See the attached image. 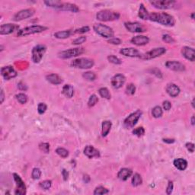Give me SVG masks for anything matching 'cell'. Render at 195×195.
Segmentation results:
<instances>
[{
  "mask_svg": "<svg viewBox=\"0 0 195 195\" xmlns=\"http://www.w3.org/2000/svg\"><path fill=\"white\" fill-rule=\"evenodd\" d=\"M162 40L167 44H173L175 43V40L169 34H164L162 36Z\"/></svg>",
  "mask_w": 195,
  "mask_h": 195,
  "instance_id": "c3c4849f",
  "label": "cell"
},
{
  "mask_svg": "<svg viewBox=\"0 0 195 195\" xmlns=\"http://www.w3.org/2000/svg\"><path fill=\"white\" fill-rule=\"evenodd\" d=\"M98 93H99L100 96H101V98H105V99L109 100L110 99V97H111L109 90H108L107 88H104V87L101 88V89L98 90Z\"/></svg>",
  "mask_w": 195,
  "mask_h": 195,
  "instance_id": "1f68e13d",
  "label": "cell"
},
{
  "mask_svg": "<svg viewBox=\"0 0 195 195\" xmlns=\"http://www.w3.org/2000/svg\"><path fill=\"white\" fill-rule=\"evenodd\" d=\"M191 18L194 19V12H193V13L191 14Z\"/></svg>",
  "mask_w": 195,
  "mask_h": 195,
  "instance_id": "94428289",
  "label": "cell"
},
{
  "mask_svg": "<svg viewBox=\"0 0 195 195\" xmlns=\"http://www.w3.org/2000/svg\"><path fill=\"white\" fill-rule=\"evenodd\" d=\"M166 49L165 47H157V48H154L152 50H149V51L146 52L140 56V58L142 59H145V60H149V59H155L159 57H161L164 54H166Z\"/></svg>",
  "mask_w": 195,
  "mask_h": 195,
  "instance_id": "9c48e42d",
  "label": "cell"
},
{
  "mask_svg": "<svg viewBox=\"0 0 195 195\" xmlns=\"http://www.w3.org/2000/svg\"><path fill=\"white\" fill-rule=\"evenodd\" d=\"M133 175V171L132 169L128 168H123L119 171L117 173V178H118L121 181H125L127 180L130 177H131V175Z\"/></svg>",
  "mask_w": 195,
  "mask_h": 195,
  "instance_id": "cb8c5ba5",
  "label": "cell"
},
{
  "mask_svg": "<svg viewBox=\"0 0 195 195\" xmlns=\"http://www.w3.org/2000/svg\"><path fill=\"white\" fill-rule=\"evenodd\" d=\"M149 20L162 25L172 27L175 24V19L172 15L166 12H152L149 15Z\"/></svg>",
  "mask_w": 195,
  "mask_h": 195,
  "instance_id": "6da1fadb",
  "label": "cell"
},
{
  "mask_svg": "<svg viewBox=\"0 0 195 195\" xmlns=\"http://www.w3.org/2000/svg\"><path fill=\"white\" fill-rule=\"evenodd\" d=\"M194 99H193V101H192V106H193V108H194Z\"/></svg>",
  "mask_w": 195,
  "mask_h": 195,
  "instance_id": "6125c7cd",
  "label": "cell"
},
{
  "mask_svg": "<svg viewBox=\"0 0 195 195\" xmlns=\"http://www.w3.org/2000/svg\"><path fill=\"white\" fill-rule=\"evenodd\" d=\"M62 175H63V180H64V181H67L68 178H69V172L66 171V169H63V171H62Z\"/></svg>",
  "mask_w": 195,
  "mask_h": 195,
  "instance_id": "9f6ffc18",
  "label": "cell"
},
{
  "mask_svg": "<svg viewBox=\"0 0 195 195\" xmlns=\"http://www.w3.org/2000/svg\"><path fill=\"white\" fill-rule=\"evenodd\" d=\"M72 34H73V31L70 30H66V31H57L54 34V37L58 38V39H66V38H69Z\"/></svg>",
  "mask_w": 195,
  "mask_h": 195,
  "instance_id": "f1b7e54d",
  "label": "cell"
},
{
  "mask_svg": "<svg viewBox=\"0 0 195 195\" xmlns=\"http://www.w3.org/2000/svg\"><path fill=\"white\" fill-rule=\"evenodd\" d=\"M14 180H15V184H16V190H15V194L24 195L26 194V186L24 182L21 178V177L16 173L13 174Z\"/></svg>",
  "mask_w": 195,
  "mask_h": 195,
  "instance_id": "4fadbf2b",
  "label": "cell"
},
{
  "mask_svg": "<svg viewBox=\"0 0 195 195\" xmlns=\"http://www.w3.org/2000/svg\"><path fill=\"white\" fill-rule=\"evenodd\" d=\"M182 56L187 60L194 62L195 59V51L194 49L190 47H183L182 48Z\"/></svg>",
  "mask_w": 195,
  "mask_h": 195,
  "instance_id": "ac0fdd59",
  "label": "cell"
},
{
  "mask_svg": "<svg viewBox=\"0 0 195 195\" xmlns=\"http://www.w3.org/2000/svg\"><path fill=\"white\" fill-rule=\"evenodd\" d=\"M90 31L89 27H88V26H84V27L80 28L75 30V31H73V34H84V33L88 32V31Z\"/></svg>",
  "mask_w": 195,
  "mask_h": 195,
  "instance_id": "7dc6e473",
  "label": "cell"
},
{
  "mask_svg": "<svg viewBox=\"0 0 195 195\" xmlns=\"http://www.w3.org/2000/svg\"><path fill=\"white\" fill-rule=\"evenodd\" d=\"M124 26H125L126 29L131 33H141L146 31V28L143 24L137 22H125Z\"/></svg>",
  "mask_w": 195,
  "mask_h": 195,
  "instance_id": "7c38bea8",
  "label": "cell"
},
{
  "mask_svg": "<svg viewBox=\"0 0 195 195\" xmlns=\"http://www.w3.org/2000/svg\"><path fill=\"white\" fill-rule=\"evenodd\" d=\"M120 18V14L110 10H102L98 12L96 15V18L101 22H112V21L118 20Z\"/></svg>",
  "mask_w": 195,
  "mask_h": 195,
  "instance_id": "7a4b0ae2",
  "label": "cell"
},
{
  "mask_svg": "<svg viewBox=\"0 0 195 195\" xmlns=\"http://www.w3.org/2000/svg\"><path fill=\"white\" fill-rule=\"evenodd\" d=\"M39 186H40V188H42L43 190H45V191H47V190H49V189L50 188V187H51L52 182L50 180L43 181V182H40Z\"/></svg>",
  "mask_w": 195,
  "mask_h": 195,
  "instance_id": "74e56055",
  "label": "cell"
},
{
  "mask_svg": "<svg viewBox=\"0 0 195 195\" xmlns=\"http://www.w3.org/2000/svg\"><path fill=\"white\" fill-rule=\"evenodd\" d=\"M132 133L133 135H136V136H137L140 137V136H143L144 133H145V130H144V128L143 127V126H140V127H137V128H136V129L133 130Z\"/></svg>",
  "mask_w": 195,
  "mask_h": 195,
  "instance_id": "f6af8a7d",
  "label": "cell"
},
{
  "mask_svg": "<svg viewBox=\"0 0 195 195\" xmlns=\"http://www.w3.org/2000/svg\"><path fill=\"white\" fill-rule=\"evenodd\" d=\"M18 88L19 90H21V91H27L28 90V86L22 82H19V83L18 84Z\"/></svg>",
  "mask_w": 195,
  "mask_h": 195,
  "instance_id": "11a10c76",
  "label": "cell"
},
{
  "mask_svg": "<svg viewBox=\"0 0 195 195\" xmlns=\"http://www.w3.org/2000/svg\"><path fill=\"white\" fill-rule=\"evenodd\" d=\"M47 109V105L45 103H39L38 105V112L39 115H43L46 112Z\"/></svg>",
  "mask_w": 195,
  "mask_h": 195,
  "instance_id": "7bdbcfd3",
  "label": "cell"
},
{
  "mask_svg": "<svg viewBox=\"0 0 195 195\" xmlns=\"http://www.w3.org/2000/svg\"><path fill=\"white\" fill-rule=\"evenodd\" d=\"M131 183H132V185L133 187H138L140 184H142V183H143V178H142L141 175L138 173L134 174V175H133L132 178Z\"/></svg>",
  "mask_w": 195,
  "mask_h": 195,
  "instance_id": "4dcf8cb0",
  "label": "cell"
},
{
  "mask_svg": "<svg viewBox=\"0 0 195 195\" xmlns=\"http://www.w3.org/2000/svg\"><path fill=\"white\" fill-rule=\"evenodd\" d=\"M82 77H83L85 80H86L87 81H90V82H92V81H95L96 80V75L93 72H90V71H88V72H85V73H84L83 74H82Z\"/></svg>",
  "mask_w": 195,
  "mask_h": 195,
  "instance_id": "e575fe53",
  "label": "cell"
},
{
  "mask_svg": "<svg viewBox=\"0 0 195 195\" xmlns=\"http://www.w3.org/2000/svg\"><path fill=\"white\" fill-rule=\"evenodd\" d=\"M186 148H187V150L189 151L190 152L193 153L194 152V144L192 143H187L185 145Z\"/></svg>",
  "mask_w": 195,
  "mask_h": 195,
  "instance_id": "db71d44e",
  "label": "cell"
},
{
  "mask_svg": "<svg viewBox=\"0 0 195 195\" xmlns=\"http://www.w3.org/2000/svg\"><path fill=\"white\" fill-rule=\"evenodd\" d=\"M166 66L168 69L173 70V71L175 72H183L185 71L186 69L185 66H184L183 63L175 60L167 61L166 63Z\"/></svg>",
  "mask_w": 195,
  "mask_h": 195,
  "instance_id": "2e32d148",
  "label": "cell"
},
{
  "mask_svg": "<svg viewBox=\"0 0 195 195\" xmlns=\"http://www.w3.org/2000/svg\"><path fill=\"white\" fill-rule=\"evenodd\" d=\"M48 28L45 27V26L41 25H31L26 27L24 28H22L19 30L18 31L17 35L18 37H25L28 35H31L34 34H38V33H41L43 31H45L47 30Z\"/></svg>",
  "mask_w": 195,
  "mask_h": 195,
  "instance_id": "3957f363",
  "label": "cell"
},
{
  "mask_svg": "<svg viewBox=\"0 0 195 195\" xmlns=\"http://www.w3.org/2000/svg\"><path fill=\"white\" fill-rule=\"evenodd\" d=\"M31 177L34 180H38L41 177V171H40V168H33L32 172H31Z\"/></svg>",
  "mask_w": 195,
  "mask_h": 195,
  "instance_id": "ab89813d",
  "label": "cell"
},
{
  "mask_svg": "<svg viewBox=\"0 0 195 195\" xmlns=\"http://www.w3.org/2000/svg\"><path fill=\"white\" fill-rule=\"evenodd\" d=\"M62 93L66 98H73V95H74V88H73V85H69V84H66V85H65L63 87Z\"/></svg>",
  "mask_w": 195,
  "mask_h": 195,
  "instance_id": "4316f807",
  "label": "cell"
},
{
  "mask_svg": "<svg viewBox=\"0 0 195 195\" xmlns=\"http://www.w3.org/2000/svg\"><path fill=\"white\" fill-rule=\"evenodd\" d=\"M39 149L40 151L44 153H49L50 152V144L47 143H42L39 145Z\"/></svg>",
  "mask_w": 195,
  "mask_h": 195,
  "instance_id": "ee69618b",
  "label": "cell"
},
{
  "mask_svg": "<svg viewBox=\"0 0 195 195\" xmlns=\"http://www.w3.org/2000/svg\"><path fill=\"white\" fill-rule=\"evenodd\" d=\"M56 9L61 10V11H67V12H78L80 11V8L78 6L75 4H72V3H62L60 2L58 6L56 8Z\"/></svg>",
  "mask_w": 195,
  "mask_h": 195,
  "instance_id": "e0dca14e",
  "label": "cell"
},
{
  "mask_svg": "<svg viewBox=\"0 0 195 195\" xmlns=\"http://www.w3.org/2000/svg\"><path fill=\"white\" fill-rule=\"evenodd\" d=\"M163 142H165V143H168V144H171V143H175V139H163Z\"/></svg>",
  "mask_w": 195,
  "mask_h": 195,
  "instance_id": "6f0895ef",
  "label": "cell"
},
{
  "mask_svg": "<svg viewBox=\"0 0 195 195\" xmlns=\"http://www.w3.org/2000/svg\"><path fill=\"white\" fill-rule=\"evenodd\" d=\"M191 124H192V126H194V124H195L194 115H193V116H192V117H191Z\"/></svg>",
  "mask_w": 195,
  "mask_h": 195,
  "instance_id": "91938a15",
  "label": "cell"
},
{
  "mask_svg": "<svg viewBox=\"0 0 195 195\" xmlns=\"http://www.w3.org/2000/svg\"><path fill=\"white\" fill-rule=\"evenodd\" d=\"M150 3L159 9H170L175 7L176 2L173 0H155L150 1Z\"/></svg>",
  "mask_w": 195,
  "mask_h": 195,
  "instance_id": "30bf717a",
  "label": "cell"
},
{
  "mask_svg": "<svg viewBox=\"0 0 195 195\" xmlns=\"http://www.w3.org/2000/svg\"><path fill=\"white\" fill-rule=\"evenodd\" d=\"M163 111L162 109L160 106H156L152 108V115L155 118H159V117H161L162 116Z\"/></svg>",
  "mask_w": 195,
  "mask_h": 195,
  "instance_id": "d6a6232c",
  "label": "cell"
},
{
  "mask_svg": "<svg viewBox=\"0 0 195 195\" xmlns=\"http://www.w3.org/2000/svg\"><path fill=\"white\" fill-rule=\"evenodd\" d=\"M173 164L175 168H178L180 171H184L187 167V162L185 159H182V158H178V159H175Z\"/></svg>",
  "mask_w": 195,
  "mask_h": 195,
  "instance_id": "d4e9b609",
  "label": "cell"
},
{
  "mask_svg": "<svg viewBox=\"0 0 195 195\" xmlns=\"http://www.w3.org/2000/svg\"><path fill=\"white\" fill-rule=\"evenodd\" d=\"M93 29L98 35L105 38H112L115 35V32L111 28L102 24H95L93 26Z\"/></svg>",
  "mask_w": 195,
  "mask_h": 195,
  "instance_id": "5b68a950",
  "label": "cell"
},
{
  "mask_svg": "<svg viewBox=\"0 0 195 195\" xmlns=\"http://www.w3.org/2000/svg\"><path fill=\"white\" fill-rule=\"evenodd\" d=\"M126 82V77L123 74H116L111 79V85L114 89H121Z\"/></svg>",
  "mask_w": 195,
  "mask_h": 195,
  "instance_id": "9a60e30c",
  "label": "cell"
},
{
  "mask_svg": "<svg viewBox=\"0 0 195 195\" xmlns=\"http://www.w3.org/2000/svg\"><path fill=\"white\" fill-rule=\"evenodd\" d=\"M166 92L172 98H175L180 94V88L175 83H168L166 86Z\"/></svg>",
  "mask_w": 195,
  "mask_h": 195,
  "instance_id": "7402d4cb",
  "label": "cell"
},
{
  "mask_svg": "<svg viewBox=\"0 0 195 195\" xmlns=\"http://www.w3.org/2000/svg\"><path fill=\"white\" fill-rule=\"evenodd\" d=\"M108 42L110 44H114V45H119L122 43V40H121L120 38H110L109 40H108Z\"/></svg>",
  "mask_w": 195,
  "mask_h": 195,
  "instance_id": "f907efd6",
  "label": "cell"
},
{
  "mask_svg": "<svg viewBox=\"0 0 195 195\" xmlns=\"http://www.w3.org/2000/svg\"><path fill=\"white\" fill-rule=\"evenodd\" d=\"M95 62L93 59H89V58H78L73 60L70 63V66L72 67L77 68V69H90L94 66Z\"/></svg>",
  "mask_w": 195,
  "mask_h": 195,
  "instance_id": "277c9868",
  "label": "cell"
},
{
  "mask_svg": "<svg viewBox=\"0 0 195 195\" xmlns=\"http://www.w3.org/2000/svg\"><path fill=\"white\" fill-rule=\"evenodd\" d=\"M131 42L136 46H144L149 43V38L146 36H143V35H138V36L133 37L131 40Z\"/></svg>",
  "mask_w": 195,
  "mask_h": 195,
  "instance_id": "44dd1931",
  "label": "cell"
},
{
  "mask_svg": "<svg viewBox=\"0 0 195 195\" xmlns=\"http://www.w3.org/2000/svg\"><path fill=\"white\" fill-rule=\"evenodd\" d=\"M0 98H1V104L3 103V101H4V99H5V94H4V91H3V89H1V96H0Z\"/></svg>",
  "mask_w": 195,
  "mask_h": 195,
  "instance_id": "680465c9",
  "label": "cell"
},
{
  "mask_svg": "<svg viewBox=\"0 0 195 195\" xmlns=\"http://www.w3.org/2000/svg\"><path fill=\"white\" fill-rule=\"evenodd\" d=\"M120 54L125 57H139L141 56V54L136 49L133 48V47H129V48H123L120 50Z\"/></svg>",
  "mask_w": 195,
  "mask_h": 195,
  "instance_id": "d6986e66",
  "label": "cell"
},
{
  "mask_svg": "<svg viewBox=\"0 0 195 195\" xmlns=\"http://www.w3.org/2000/svg\"><path fill=\"white\" fill-rule=\"evenodd\" d=\"M136 92V86L134 85V84L130 83L126 85V93L129 95H133Z\"/></svg>",
  "mask_w": 195,
  "mask_h": 195,
  "instance_id": "f35d334b",
  "label": "cell"
},
{
  "mask_svg": "<svg viewBox=\"0 0 195 195\" xmlns=\"http://www.w3.org/2000/svg\"><path fill=\"white\" fill-rule=\"evenodd\" d=\"M46 51L47 47L45 45L39 44L33 47L32 50H31V59H32L33 63H40Z\"/></svg>",
  "mask_w": 195,
  "mask_h": 195,
  "instance_id": "8992f818",
  "label": "cell"
},
{
  "mask_svg": "<svg viewBox=\"0 0 195 195\" xmlns=\"http://www.w3.org/2000/svg\"><path fill=\"white\" fill-rule=\"evenodd\" d=\"M56 152H57V155H59L60 157L63 158V159L67 158L69 156V151L67 149L62 148V147H59V148L56 149Z\"/></svg>",
  "mask_w": 195,
  "mask_h": 195,
  "instance_id": "d590c367",
  "label": "cell"
},
{
  "mask_svg": "<svg viewBox=\"0 0 195 195\" xmlns=\"http://www.w3.org/2000/svg\"><path fill=\"white\" fill-rule=\"evenodd\" d=\"M108 59L110 63H113V64H115V65H121V63H122V61H121L118 57H117L116 56H114V55L108 56Z\"/></svg>",
  "mask_w": 195,
  "mask_h": 195,
  "instance_id": "b9f144b4",
  "label": "cell"
},
{
  "mask_svg": "<svg viewBox=\"0 0 195 195\" xmlns=\"http://www.w3.org/2000/svg\"><path fill=\"white\" fill-rule=\"evenodd\" d=\"M98 102V98L97 97V95H92L89 98V101H88V105L89 107H93L96 105Z\"/></svg>",
  "mask_w": 195,
  "mask_h": 195,
  "instance_id": "60d3db41",
  "label": "cell"
},
{
  "mask_svg": "<svg viewBox=\"0 0 195 195\" xmlns=\"http://www.w3.org/2000/svg\"><path fill=\"white\" fill-rule=\"evenodd\" d=\"M86 40H87V38H86V37L85 36L79 37V38H77L76 39H75L74 40H73V44H74V45L82 44L85 43V42L86 41Z\"/></svg>",
  "mask_w": 195,
  "mask_h": 195,
  "instance_id": "bcb514c9",
  "label": "cell"
},
{
  "mask_svg": "<svg viewBox=\"0 0 195 195\" xmlns=\"http://www.w3.org/2000/svg\"><path fill=\"white\" fill-rule=\"evenodd\" d=\"M35 10L34 8H27V9L21 10L18 12L13 16V20L15 22H20V21L27 19L28 18L32 17L34 15Z\"/></svg>",
  "mask_w": 195,
  "mask_h": 195,
  "instance_id": "8fae6325",
  "label": "cell"
},
{
  "mask_svg": "<svg viewBox=\"0 0 195 195\" xmlns=\"http://www.w3.org/2000/svg\"><path fill=\"white\" fill-rule=\"evenodd\" d=\"M1 75L6 80H10L12 79L15 78L18 75V73L16 70L12 66H7L1 69Z\"/></svg>",
  "mask_w": 195,
  "mask_h": 195,
  "instance_id": "5bb4252c",
  "label": "cell"
},
{
  "mask_svg": "<svg viewBox=\"0 0 195 195\" xmlns=\"http://www.w3.org/2000/svg\"><path fill=\"white\" fill-rule=\"evenodd\" d=\"M18 28V26L14 24H4L0 27V34H10Z\"/></svg>",
  "mask_w": 195,
  "mask_h": 195,
  "instance_id": "603a6c76",
  "label": "cell"
},
{
  "mask_svg": "<svg viewBox=\"0 0 195 195\" xmlns=\"http://www.w3.org/2000/svg\"><path fill=\"white\" fill-rule=\"evenodd\" d=\"M142 115H143V112L140 110H137L135 112H133L132 114H131V115L128 116L125 120H124V126H125L126 128H127V129L133 128V126L137 124L138 121L140 120Z\"/></svg>",
  "mask_w": 195,
  "mask_h": 195,
  "instance_id": "52a82bcc",
  "label": "cell"
},
{
  "mask_svg": "<svg viewBox=\"0 0 195 195\" xmlns=\"http://www.w3.org/2000/svg\"><path fill=\"white\" fill-rule=\"evenodd\" d=\"M173 188H174V184L173 182H168V186H167V188H166V193L167 194H171L173 191Z\"/></svg>",
  "mask_w": 195,
  "mask_h": 195,
  "instance_id": "816d5d0a",
  "label": "cell"
},
{
  "mask_svg": "<svg viewBox=\"0 0 195 195\" xmlns=\"http://www.w3.org/2000/svg\"><path fill=\"white\" fill-rule=\"evenodd\" d=\"M46 80L48 81L50 83L53 84V85H59V84H61L63 82L62 79H61L57 74H55V73L47 75L46 76Z\"/></svg>",
  "mask_w": 195,
  "mask_h": 195,
  "instance_id": "484cf974",
  "label": "cell"
},
{
  "mask_svg": "<svg viewBox=\"0 0 195 195\" xmlns=\"http://www.w3.org/2000/svg\"><path fill=\"white\" fill-rule=\"evenodd\" d=\"M149 72H150L152 74L155 75L156 77H158V78L162 79V72L160 71V70H159V69H157V68H154V69H149Z\"/></svg>",
  "mask_w": 195,
  "mask_h": 195,
  "instance_id": "681fc988",
  "label": "cell"
},
{
  "mask_svg": "<svg viewBox=\"0 0 195 195\" xmlns=\"http://www.w3.org/2000/svg\"><path fill=\"white\" fill-rule=\"evenodd\" d=\"M109 193V191L108 189L104 187L103 186H98V187H96L94 191V194L95 195H102V194H106Z\"/></svg>",
  "mask_w": 195,
  "mask_h": 195,
  "instance_id": "8d00e7d4",
  "label": "cell"
},
{
  "mask_svg": "<svg viewBox=\"0 0 195 195\" xmlns=\"http://www.w3.org/2000/svg\"><path fill=\"white\" fill-rule=\"evenodd\" d=\"M149 13L147 11V9L146 8V7L144 6L143 4L140 5V8H139V12H138V16L140 18L143 20H148L149 19Z\"/></svg>",
  "mask_w": 195,
  "mask_h": 195,
  "instance_id": "f546056e",
  "label": "cell"
},
{
  "mask_svg": "<svg viewBox=\"0 0 195 195\" xmlns=\"http://www.w3.org/2000/svg\"><path fill=\"white\" fill-rule=\"evenodd\" d=\"M112 126V123L110 121H105L102 122L101 124V133H102V136L104 137L107 136L108 135V133H110V129H111Z\"/></svg>",
  "mask_w": 195,
  "mask_h": 195,
  "instance_id": "83f0119b",
  "label": "cell"
},
{
  "mask_svg": "<svg viewBox=\"0 0 195 195\" xmlns=\"http://www.w3.org/2000/svg\"><path fill=\"white\" fill-rule=\"evenodd\" d=\"M84 154L89 159L100 157L99 151L95 148L93 146H86L85 148L84 149Z\"/></svg>",
  "mask_w": 195,
  "mask_h": 195,
  "instance_id": "ffe728a7",
  "label": "cell"
},
{
  "mask_svg": "<svg viewBox=\"0 0 195 195\" xmlns=\"http://www.w3.org/2000/svg\"><path fill=\"white\" fill-rule=\"evenodd\" d=\"M162 106H163V108H164V110L168 111V110H169L172 108V103L170 102L169 101H163Z\"/></svg>",
  "mask_w": 195,
  "mask_h": 195,
  "instance_id": "f5cc1de1",
  "label": "cell"
},
{
  "mask_svg": "<svg viewBox=\"0 0 195 195\" xmlns=\"http://www.w3.org/2000/svg\"><path fill=\"white\" fill-rule=\"evenodd\" d=\"M85 52L83 47H76V48L69 49V50H63L58 54V57L61 59H70V58L78 57Z\"/></svg>",
  "mask_w": 195,
  "mask_h": 195,
  "instance_id": "ba28073f",
  "label": "cell"
},
{
  "mask_svg": "<svg viewBox=\"0 0 195 195\" xmlns=\"http://www.w3.org/2000/svg\"><path fill=\"white\" fill-rule=\"evenodd\" d=\"M15 98H16L17 101L20 104H22V105L27 103L28 100V96L26 95L25 94H24V93H19V94H17L16 95H15Z\"/></svg>",
  "mask_w": 195,
  "mask_h": 195,
  "instance_id": "836d02e7",
  "label": "cell"
}]
</instances>
